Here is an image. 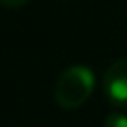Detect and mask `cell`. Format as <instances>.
<instances>
[{
  "label": "cell",
  "mask_w": 127,
  "mask_h": 127,
  "mask_svg": "<svg viewBox=\"0 0 127 127\" xmlns=\"http://www.w3.org/2000/svg\"><path fill=\"white\" fill-rule=\"evenodd\" d=\"M95 75L86 65H71L58 77L54 86V101L64 110L80 108L92 97Z\"/></svg>",
  "instance_id": "1"
},
{
  "label": "cell",
  "mask_w": 127,
  "mask_h": 127,
  "mask_svg": "<svg viewBox=\"0 0 127 127\" xmlns=\"http://www.w3.org/2000/svg\"><path fill=\"white\" fill-rule=\"evenodd\" d=\"M103 90L112 107L127 108V58L108 65L103 77Z\"/></svg>",
  "instance_id": "2"
},
{
  "label": "cell",
  "mask_w": 127,
  "mask_h": 127,
  "mask_svg": "<svg viewBox=\"0 0 127 127\" xmlns=\"http://www.w3.org/2000/svg\"><path fill=\"white\" fill-rule=\"evenodd\" d=\"M103 127H127V116L122 112H110L105 120Z\"/></svg>",
  "instance_id": "3"
},
{
  "label": "cell",
  "mask_w": 127,
  "mask_h": 127,
  "mask_svg": "<svg viewBox=\"0 0 127 127\" xmlns=\"http://www.w3.org/2000/svg\"><path fill=\"white\" fill-rule=\"evenodd\" d=\"M28 2L30 0H0V4L4 6V8H23Z\"/></svg>",
  "instance_id": "4"
}]
</instances>
